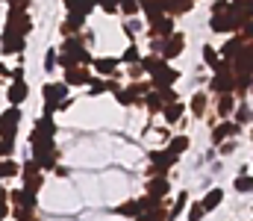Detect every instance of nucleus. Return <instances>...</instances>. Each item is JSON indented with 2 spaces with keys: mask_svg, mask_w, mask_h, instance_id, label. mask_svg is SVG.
<instances>
[{
  "mask_svg": "<svg viewBox=\"0 0 253 221\" xmlns=\"http://www.w3.org/2000/svg\"><path fill=\"white\" fill-rule=\"evenodd\" d=\"M24 47H27V36L3 30V36H0V53L3 56H18V53H24Z\"/></svg>",
  "mask_w": 253,
  "mask_h": 221,
  "instance_id": "nucleus-7",
  "label": "nucleus"
},
{
  "mask_svg": "<svg viewBox=\"0 0 253 221\" xmlns=\"http://www.w3.org/2000/svg\"><path fill=\"white\" fill-rule=\"evenodd\" d=\"M183 50H186V36L183 33H174V36H168L165 42H162V56L171 62V59H177V56H183Z\"/></svg>",
  "mask_w": 253,
  "mask_h": 221,
  "instance_id": "nucleus-10",
  "label": "nucleus"
},
{
  "mask_svg": "<svg viewBox=\"0 0 253 221\" xmlns=\"http://www.w3.org/2000/svg\"><path fill=\"white\" fill-rule=\"evenodd\" d=\"M242 130H245V127H242L239 121H233V118H224L218 127H212V136H209V142L218 147L221 142H227V139H236V136H242Z\"/></svg>",
  "mask_w": 253,
  "mask_h": 221,
  "instance_id": "nucleus-6",
  "label": "nucleus"
},
{
  "mask_svg": "<svg viewBox=\"0 0 253 221\" xmlns=\"http://www.w3.org/2000/svg\"><path fill=\"white\" fill-rule=\"evenodd\" d=\"M42 186H44V174H42V165L30 156V159H24L21 162V189L24 192H30V195H39L42 192Z\"/></svg>",
  "mask_w": 253,
  "mask_h": 221,
  "instance_id": "nucleus-1",
  "label": "nucleus"
},
{
  "mask_svg": "<svg viewBox=\"0 0 253 221\" xmlns=\"http://www.w3.org/2000/svg\"><path fill=\"white\" fill-rule=\"evenodd\" d=\"M0 77H9V68H6L3 62H0Z\"/></svg>",
  "mask_w": 253,
  "mask_h": 221,
  "instance_id": "nucleus-47",
  "label": "nucleus"
},
{
  "mask_svg": "<svg viewBox=\"0 0 253 221\" xmlns=\"http://www.w3.org/2000/svg\"><path fill=\"white\" fill-rule=\"evenodd\" d=\"M168 192H171V180H168V177H150V180L144 183V195H150V198L165 201Z\"/></svg>",
  "mask_w": 253,
  "mask_h": 221,
  "instance_id": "nucleus-13",
  "label": "nucleus"
},
{
  "mask_svg": "<svg viewBox=\"0 0 253 221\" xmlns=\"http://www.w3.org/2000/svg\"><path fill=\"white\" fill-rule=\"evenodd\" d=\"M150 165H147V177H165L168 168H174L180 162V156L168 153V150H150Z\"/></svg>",
  "mask_w": 253,
  "mask_h": 221,
  "instance_id": "nucleus-3",
  "label": "nucleus"
},
{
  "mask_svg": "<svg viewBox=\"0 0 253 221\" xmlns=\"http://www.w3.org/2000/svg\"><path fill=\"white\" fill-rule=\"evenodd\" d=\"M12 213V207H9V192L3 189V180H0V219H6Z\"/></svg>",
  "mask_w": 253,
  "mask_h": 221,
  "instance_id": "nucleus-39",
  "label": "nucleus"
},
{
  "mask_svg": "<svg viewBox=\"0 0 253 221\" xmlns=\"http://www.w3.org/2000/svg\"><path fill=\"white\" fill-rule=\"evenodd\" d=\"M27 97H30V86H27L24 80H12L9 88H6V100H9L12 106H21Z\"/></svg>",
  "mask_w": 253,
  "mask_h": 221,
  "instance_id": "nucleus-14",
  "label": "nucleus"
},
{
  "mask_svg": "<svg viewBox=\"0 0 253 221\" xmlns=\"http://www.w3.org/2000/svg\"><path fill=\"white\" fill-rule=\"evenodd\" d=\"M189 201H191L189 192H180V195H177V201L168 207V219H171V221L180 219V213H183V210H189Z\"/></svg>",
  "mask_w": 253,
  "mask_h": 221,
  "instance_id": "nucleus-27",
  "label": "nucleus"
},
{
  "mask_svg": "<svg viewBox=\"0 0 253 221\" xmlns=\"http://www.w3.org/2000/svg\"><path fill=\"white\" fill-rule=\"evenodd\" d=\"M68 91H71V86H68L65 80H59V83H44V86H42L44 115H56V112H59V103L68 97Z\"/></svg>",
  "mask_w": 253,
  "mask_h": 221,
  "instance_id": "nucleus-2",
  "label": "nucleus"
},
{
  "mask_svg": "<svg viewBox=\"0 0 253 221\" xmlns=\"http://www.w3.org/2000/svg\"><path fill=\"white\" fill-rule=\"evenodd\" d=\"M83 27H85V15L68 12V18L59 24V33H62V36H77V33H83Z\"/></svg>",
  "mask_w": 253,
  "mask_h": 221,
  "instance_id": "nucleus-16",
  "label": "nucleus"
},
{
  "mask_svg": "<svg viewBox=\"0 0 253 221\" xmlns=\"http://www.w3.org/2000/svg\"><path fill=\"white\" fill-rule=\"evenodd\" d=\"M115 213H118V216H126V219H135V216L141 213V204H138V201H126L121 207H115Z\"/></svg>",
  "mask_w": 253,
  "mask_h": 221,
  "instance_id": "nucleus-33",
  "label": "nucleus"
},
{
  "mask_svg": "<svg viewBox=\"0 0 253 221\" xmlns=\"http://www.w3.org/2000/svg\"><path fill=\"white\" fill-rule=\"evenodd\" d=\"M189 136H174V139H171V142H168V147H165V150H168V153H174V156H183V153H186V150H189Z\"/></svg>",
  "mask_w": 253,
  "mask_h": 221,
  "instance_id": "nucleus-30",
  "label": "nucleus"
},
{
  "mask_svg": "<svg viewBox=\"0 0 253 221\" xmlns=\"http://www.w3.org/2000/svg\"><path fill=\"white\" fill-rule=\"evenodd\" d=\"M9 6H18V9H30L33 6V0H6Z\"/></svg>",
  "mask_w": 253,
  "mask_h": 221,
  "instance_id": "nucleus-46",
  "label": "nucleus"
},
{
  "mask_svg": "<svg viewBox=\"0 0 253 221\" xmlns=\"http://www.w3.org/2000/svg\"><path fill=\"white\" fill-rule=\"evenodd\" d=\"M236 86V74L233 71H215L209 80V91L212 94H224V91H233Z\"/></svg>",
  "mask_w": 253,
  "mask_h": 221,
  "instance_id": "nucleus-12",
  "label": "nucleus"
},
{
  "mask_svg": "<svg viewBox=\"0 0 253 221\" xmlns=\"http://www.w3.org/2000/svg\"><path fill=\"white\" fill-rule=\"evenodd\" d=\"M118 86H121L118 80H112V77H100V74H97V77H91V80H88V94H103V91H115Z\"/></svg>",
  "mask_w": 253,
  "mask_h": 221,
  "instance_id": "nucleus-18",
  "label": "nucleus"
},
{
  "mask_svg": "<svg viewBox=\"0 0 253 221\" xmlns=\"http://www.w3.org/2000/svg\"><path fill=\"white\" fill-rule=\"evenodd\" d=\"M236 106H239V97L233 94V91H224V94H215V115L224 121V118H233V112H236Z\"/></svg>",
  "mask_w": 253,
  "mask_h": 221,
  "instance_id": "nucleus-11",
  "label": "nucleus"
},
{
  "mask_svg": "<svg viewBox=\"0 0 253 221\" xmlns=\"http://www.w3.org/2000/svg\"><path fill=\"white\" fill-rule=\"evenodd\" d=\"M251 142H253V127H251Z\"/></svg>",
  "mask_w": 253,
  "mask_h": 221,
  "instance_id": "nucleus-49",
  "label": "nucleus"
},
{
  "mask_svg": "<svg viewBox=\"0 0 253 221\" xmlns=\"http://www.w3.org/2000/svg\"><path fill=\"white\" fill-rule=\"evenodd\" d=\"M203 216H206L203 204H200V201H194V204H191V201H189V216H186V219H189V221H203Z\"/></svg>",
  "mask_w": 253,
  "mask_h": 221,
  "instance_id": "nucleus-38",
  "label": "nucleus"
},
{
  "mask_svg": "<svg viewBox=\"0 0 253 221\" xmlns=\"http://www.w3.org/2000/svg\"><path fill=\"white\" fill-rule=\"evenodd\" d=\"M3 156H15V142L0 139V159H3Z\"/></svg>",
  "mask_w": 253,
  "mask_h": 221,
  "instance_id": "nucleus-43",
  "label": "nucleus"
},
{
  "mask_svg": "<svg viewBox=\"0 0 253 221\" xmlns=\"http://www.w3.org/2000/svg\"><path fill=\"white\" fill-rule=\"evenodd\" d=\"M177 80H180V71H177V68H171V65H165L159 74H153V77H150V86H153V88H162V86H174Z\"/></svg>",
  "mask_w": 253,
  "mask_h": 221,
  "instance_id": "nucleus-19",
  "label": "nucleus"
},
{
  "mask_svg": "<svg viewBox=\"0 0 253 221\" xmlns=\"http://www.w3.org/2000/svg\"><path fill=\"white\" fill-rule=\"evenodd\" d=\"M165 65H168V59H165V56H159V53H147V56H141V71L150 74V77H153V74H159Z\"/></svg>",
  "mask_w": 253,
  "mask_h": 221,
  "instance_id": "nucleus-21",
  "label": "nucleus"
},
{
  "mask_svg": "<svg viewBox=\"0 0 253 221\" xmlns=\"http://www.w3.org/2000/svg\"><path fill=\"white\" fill-rule=\"evenodd\" d=\"M138 15H144V18H147V24L159 21V18L165 15L162 0H138Z\"/></svg>",
  "mask_w": 253,
  "mask_h": 221,
  "instance_id": "nucleus-17",
  "label": "nucleus"
},
{
  "mask_svg": "<svg viewBox=\"0 0 253 221\" xmlns=\"http://www.w3.org/2000/svg\"><path fill=\"white\" fill-rule=\"evenodd\" d=\"M230 3H233V0H215L212 9H209V15H224V12L230 9Z\"/></svg>",
  "mask_w": 253,
  "mask_h": 221,
  "instance_id": "nucleus-41",
  "label": "nucleus"
},
{
  "mask_svg": "<svg viewBox=\"0 0 253 221\" xmlns=\"http://www.w3.org/2000/svg\"><path fill=\"white\" fill-rule=\"evenodd\" d=\"M233 186H236V192H242V195H245V192H253V177L251 174H239Z\"/></svg>",
  "mask_w": 253,
  "mask_h": 221,
  "instance_id": "nucleus-36",
  "label": "nucleus"
},
{
  "mask_svg": "<svg viewBox=\"0 0 253 221\" xmlns=\"http://www.w3.org/2000/svg\"><path fill=\"white\" fill-rule=\"evenodd\" d=\"M132 221H171V219H168V207H165V204H159V207H153V210L138 213Z\"/></svg>",
  "mask_w": 253,
  "mask_h": 221,
  "instance_id": "nucleus-26",
  "label": "nucleus"
},
{
  "mask_svg": "<svg viewBox=\"0 0 253 221\" xmlns=\"http://www.w3.org/2000/svg\"><path fill=\"white\" fill-rule=\"evenodd\" d=\"M118 65H121V59H115V56H94L91 59V68L100 74V77H115L118 74Z\"/></svg>",
  "mask_w": 253,
  "mask_h": 221,
  "instance_id": "nucleus-15",
  "label": "nucleus"
},
{
  "mask_svg": "<svg viewBox=\"0 0 253 221\" xmlns=\"http://www.w3.org/2000/svg\"><path fill=\"white\" fill-rule=\"evenodd\" d=\"M162 97H165V103H171V100H177V91L171 88V86H162V88H156Z\"/></svg>",
  "mask_w": 253,
  "mask_h": 221,
  "instance_id": "nucleus-44",
  "label": "nucleus"
},
{
  "mask_svg": "<svg viewBox=\"0 0 253 221\" xmlns=\"http://www.w3.org/2000/svg\"><path fill=\"white\" fill-rule=\"evenodd\" d=\"M0 221H3V219H0Z\"/></svg>",
  "mask_w": 253,
  "mask_h": 221,
  "instance_id": "nucleus-51",
  "label": "nucleus"
},
{
  "mask_svg": "<svg viewBox=\"0 0 253 221\" xmlns=\"http://www.w3.org/2000/svg\"><path fill=\"white\" fill-rule=\"evenodd\" d=\"M121 62H126V65H138V62H141V53H138L135 42H129V47H126L124 56H121Z\"/></svg>",
  "mask_w": 253,
  "mask_h": 221,
  "instance_id": "nucleus-35",
  "label": "nucleus"
},
{
  "mask_svg": "<svg viewBox=\"0 0 253 221\" xmlns=\"http://www.w3.org/2000/svg\"><path fill=\"white\" fill-rule=\"evenodd\" d=\"M62 80L71 86V88L88 86V80H91V65H74V68H65Z\"/></svg>",
  "mask_w": 253,
  "mask_h": 221,
  "instance_id": "nucleus-8",
  "label": "nucleus"
},
{
  "mask_svg": "<svg viewBox=\"0 0 253 221\" xmlns=\"http://www.w3.org/2000/svg\"><path fill=\"white\" fill-rule=\"evenodd\" d=\"M233 3H239V0H233Z\"/></svg>",
  "mask_w": 253,
  "mask_h": 221,
  "instance_id": "nucleus-50",
  "label": "nucleus"
},
{
  "mask_svg": "<svg viewBox=\"0 0 253 221\" xmlns=\"http://www.w3.org/2000/svg\"><path fill=\"white\" fill-rule=\"evenodd\" d=\"M62 6H65V12H80V15H83L80 0H62ZM85 18H88V15H85Z\"/></svg>",
  "mask_w": 253,
  "mask_h": 221,
  "instance_id": "nucleus-45",
  "label": "nucleus"
},
{
  "mask_svg": "<svg viewBox=\"0 0 253 221\" xmlns=\"http://www.w3.org/2000/svg\"><path fill=\"white\" fill-rule=\"evenodd\" d=\"M177 30H174V15H162L159 21H153V24H147V39H168V36H174Z\"/></svg>",
  "mask_w": 253,
  "mask_h": 221,
  "instance_id": "nucleus-9",
  "label": "nucleus"
},
{
  "mask_svg": "<svg viewBox=\"0 0 253 221\" xmlns=\"http://www.w3.org/2000/svg\"><path fill=\"white\" fill-rule=\"evenodd\" d=\"M150 88H153V86H150V80H147V83H144V80H132V83L126 86V91H129L138 103H144V94H147Z\"/></svg>",
  "mask_w": 253,
  "mask_h": 221,
  "instance_id": "nucleus-29",
  "label": "nucleus"
},
{
  "mask_svg": "<svg viewBox=\"0 0 253 221\" xmlns=\"http://www.w3.org/2000/svg\"><path fill=\"white\" fill-rule=\"evenodd\" d=\"M56 56H59V53H56V47H47V53H44V71H47V74L56 68Z\"/></svg>",
  "mask_w": 253,
  "mask_h": 221,
  "instance_id": "nucleus-40",
  "label": "nucleus"
},
{
  "mask_svg": "<svg viewBox=\"0 0 253 221\" xmlns=\"http://www.w3.org/2000/svg\"><path fill=\"white\" fill-rule=\"evenodd\" d=\"M230 12V9H227ZM227 12L224 15H209V30L212 33H227Z\"/></svg>",
  "mask_w": 253,
  "mask_h": 221,
  "instance_id": "nucleus-34",
  "label": "nucleus"
},
{
  "mask_svg": "<svg viewBox=\"0 0 253 221\" xmlns=\"http://www.w3.org/2000/svg\"><path fill=\"white\" fill-rule=\"evenodd\" d=\"M242 47H245V39H242L239 33H233V39H227V42L221 44V50H218V53H221V59H236Z\"/></svg>",
  "mask_w": 253,
  "mask_h": 221,
  "instance_id": "nucleus-20",
  "label": "nucleus"
},
{
  "mask_svg": "<svg viewBox=\"0 0 253 221\" xmlns=\"http://www.w3.org/2000/svg\"><path fill=\"white\" fill-rule=\"evenodd\" d=\"M6 30L21 33V36H30V33H33V18H30V12H27V9H18V6H9Z\"/></svg>",
  "mask_w": 253,
  "mask_h": 221,
  "instance_id": "nucleus-5",
  "label": "nucleus"
},
{
  "mask_svg": "<svg viewBox=\"0 0 253 221\" xmlns=\"http://www.w3.org/2000/svg\"><path fill=\"white\" fill-rule=\"evenodd\" d=\"M233 121H239L242 127H245V124H253V109L248 106V103H239L236 112H233Z\"/></svg>",
  "mask_w": 253,
  "mask_h": 221,
  "instance_id": "nucleus-31",
  "label": "nucleus"
},
{
  "mask_svg": "<svg viewBox=\"0 0 253 221\" xmlns=\"http://www.w3.org/2000/svg\"><path fill=\"white\" fill-rule=\"evenodd\" d=\"M200 204H203V210L206 213H212V210H218L221 204H224V189L221 186H215V189H209L203 198H200Z\"/></svg>",
  "mask_w": 253,
  "mask_h": 221,
  "instance_id": "nucleus-22",
  "label": "nucleus"
},
{
  "mask_svg": "<svg viewBox=\"0 0 253 221\" xmlns=\"http://www.w3.org/2000/svg\"><path fill=\"white\" fill-rule=\"evenodd\" d=\"M183 112H186V106H183L180 100H171V103H165L162 118H165V124H177V121L183 118Z\"/></svg>",
  "mask_w": 253,
  "mask_h": 221,
  "instance_id": "nucleus-25",
  "label": "nucleus"
},
{
  "mask_svg": "<svg viewBox=\"0 0 253 221\" xmlns=\"http://www.w3.org/2000/svg\"><path fill=\"white\" fill-rule=\"evenodd\" d=\"M18 127H21V106H12V103H9V109L0 112V139L15 142Z\"/></svg>",
  "mask_w": 253,
  "mask_h": 221,
  "instance_id": "nucleus-4",
  "label": "nucleus"
},
{
  "mask_svg": "<svg viewBox=\"0 0 253 221\" xmlns=\"http://www.w3.org/2000/svg\"><path fill=\"white\" fill-rule=\"evenodd\" d=\"M206 106H209V97H206L203 91L194 94V97L189 100V112L194 115V118H203V115H206Z\"/></svg>",
  "mask_w": 253,
  "mask_h": 221,
  "instance_id": "nucleus-28",
  "label": "nucleus"
},
{
  "mask_svg": "<svg viewBox=\"0 0 253 221\" xmlns=\"http://www.w3.org/2000/svg\"><path fill=\"white\" fill-rule=\"evenodd\" d=\"M112 94H115V103H118V106H126V109H129L132 103H138V100H135V97H132V94L126 91V86H118V88H115Z\"/></svg>",
  "mask_w": 253,
  "mask_h": 221,
  "instance_id": "nucleus-32",
  "label": "nucleus"
},
{
  "mask_svg": "<svg viewBox=\"0 0 253 221\" xmlns=\"http://www.w3.org/2000/svg\"><path fill=\"white\" fill-rule=\"evenodd\" d=\"M21 177V162H15L12 156H3L0 159V180H15Z\"/></svg>",
  "mask_w": 253,
  "mask_h": 221,
  "instance_id": "nucleus-23",
  "label": "nucleus"
},
{
  "mask_svg": "<svg viewBox=\"0 0 253 221\" xmlns=\"http://www.w3.org/2000/svg\"><path fill=\"white\" fill-rule=\"evenodd\" d=\"M97 6H100L106 15H118V0H97Z\"/></svg>",
  "mask_w": 253,
  "mask_h": 221,
  "instance_id": "nucleus-42",
  "label": "nucleus"
},
{
  "mask_svg": "<svg viewBox=\"0 0 253 221\" xmlns=\"http://www.w3.org/2000/svg\"><path fill=\"white\" fill-rule=\"evenodd\" d=\"M251 91H253V77H251Z\"/></svg>",
  "mask_w": 253,
  "mask_h": 221,
  "instance_id": "nucleus-48",
  "label": "nucleus"
},
{
  "mask_svg": "<svg viewBox=\"0 0 253 221\" xmlns=\"http://www.w3.org/2000/svg\"><path fill=\"white\" fill-rule=\"evenodd\" d=\"M144 106H147V112H150V115H159V112L165 109V97H162L156 88H150V91L144 94Z\"/></svg>",
  "mask_w": 253,
  "mask_h": 221,
  "instance_id": "nucleus-24",
  "label": "nucleus"
},
{
  "mask_svg": "<svg viewBox=\"0 0 253 221\" xmlns=\"http://www.w3.org/2000/svg\"><path fill=\"white\" fill-rule=\"evenodd\" d=\"M118 12H121V15H126V18L138 15V0H118Z\"/></svg>",
  "mask_w": 253,
  "mask_h": 221,
  "instance_id": "nucleus-37",
  "label": "nucleus"
}]
</instances>
